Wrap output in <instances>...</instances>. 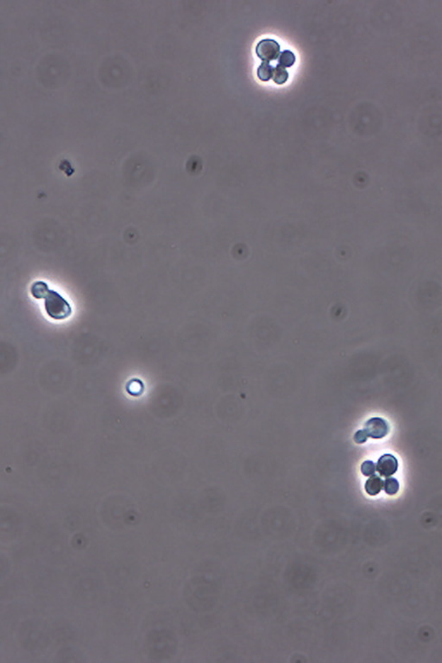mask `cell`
Returning a JSON list of instances; mask_svg holds the SVG:
<instances>
[{"mask_svg":"<svg viewBox=\"0 0 442 663\" xmlns=\"http://www.w3.org/2000/svg\"><path fill=\"white\" fill-rule=\"evenodd\" d=\"M31 295L37 299H45V308L50 318L57 321L68 319L72 313L69 301L60 294L50 289L45 282L38 281L31 286Z\"/></svg>","mask_w":442,"mask_h":663,"instance_id":"1","label":"cell"},{"mask_svg":"<svg viewBox=\"0 0 442 663\" xmlns=\"http://www.w3.org/2000/svg\"><path fill=\"white\" fill-rule=\"evenodd\" d=\"M19 642L30 653L38 654L48 648L50 634L45 623L38 619L23 622L19 629Z\"/></svg>","mask_w":442,"mask_h":663,"instance_id":"2","label":"cell"},{"mask_svg":"<svg viewBox=\"0 0 442 663\" xmlns=\"http://www.w3.org/2000/svg\"><path fill=\"white\" fill-rule=\"evenodd\" d=\"M146 650L148 656L153 662H163L171 657L175 642L171 634L163 629H156L149 631L146 637Z\"/></svg>","mask_w":442,"mask_h":663,"instance_id":"3","label":"cell"},{"mask_svg":"<svg viewBox=\"0 0 442 663\" xmlns=\"http://www.w3.org/2000/svg\"><path fill=\"white\" fill-rule=\"evenodd\" d=\"M280 49L281 46L278 42L274 39L264 38L256 45V53L264 62H269L279 57Z\"/></svg>","mask_w":442,"mask_h":663,"instance_id":"4","label":"cell"},{"mask_svg":"<svg viewBox=\"0 0 442 663\" xmlns=\"http://www.w3.org/2000/svg\"><path fill=\"white\" fill-rule=\"evenodd\" d=\"M19 527H21V519L16 517L13 514L2 513L0 518V531H1V538L4 541H10L17 537Z\"/></svg>","mask_w":442,"mask_h":663,"instance_id":"5","label":"cell"},{"mask_svg":"<svg viewBox=\"0 0 442 663\" xmlns=\"http://www.w3.org/2000/svg\"><path fill=\"white\" fill-rule=\"evenodd\" d=\"M364 430L368 438L373 439H382L389 434L390 426L385 419L374 418L367 420Z\"/></svg>","mask_w":442,"mask_h":663,"instance_id":"6","label":"cell"},{"mask_svg":"<svg viewBox=\"0 0 442 663\" xmlns=\"http://www.w3.org/2000/svg\"><path fill=\"white\" fill-rule=\"evenodd\" d=\"M376 467L378 474L382 477H390L397 472V459L392 455H384L378 459Z\"/></svg>","mask_w":442,"mask_h":663,"instance_id":"7","label":"cell"},{"mask_svg":"<svg viewBox=\"0 0 442 663\" xmlns=\"http://www.w3.org/2000/svg\"><path fill=\"white\" fill-rule=\"evenodd\" d=\"M55 662H86L85 657L80 650L73 647H63L58 651Z\"/></svg>","mask_w":442,"mask_h":663,"instance_id":"8","label":"cell"},{"mask_svg":"<svg viewBox=\"0 0 442 663\" xmlns=\"http://www.w3.org/2000/svg\"><path fill=\"white\" fill-rule=\"evenodd\" d=\"M385 481L380 476L372 475V477L367 479L365 484L366 494L370 496H377L380 494L382 488H384Z\"/></svg>","mask_w":442,"mask_h":663,"instance_id":"9","label":"cell"},{"mask_svg":"<svg viewBox=\"0 0 442 663\" xmlns=\"http://www.w3.org/2000/svg\"><path fill=\"white\" fill-rule=\"evenodd\" d=\"M274 67L270 62H263L258 69V77L264 82L269 81L273 77Z\"/></svg>","mask_w":442,"mask_h":663,"instance_id":"10","label":"cell"},{"mask_svg":"<svg viewBox=\"0 0 442 663\" xmlns=\"http://www.w3.org/2000/svg\"><path fill=\"white\" fill-rule=\"evenodd\" d=\"M295 62V55L290 50H284L280 53L278 58V65L283 67H289L294 65Z\"/></svg>","mask_w":442,"mask_h":663,"instance_id":"11","label":"cell"},{"mask_svg":"<svg viewBox=\"0 0 442 663\" xmlns=\"http://www.w3.org/2000/svg\"><path fill=\"white\" fill-rule=\"evenodd\" d=\"M272 78H273V81L276 84L282 85L289 79V72L285 69V67L278 65L274 67L273 77H272Z\"/></svg>","mask_w":442,"mask_h":663,"instance_id":"12","label":"cell"},{"mask_svg":"<svg viewBox=\"0 0 442 663\" xmlns=\"http://www.w3.org/2000/svg\"><path fill=\"white\" fill-rule=\"evenodd\" d=\"M400 482L398 480L395 478H388L386 479L384 484L385 491L386 494L390 496L396 495L400 491Z\"/></svg>","mask_w":442,"mask_h":663,"instance_id":"13","label":"cell"},{"mask_svg":"<svg viewBox=\"0 0 442 663\" xmlns=\"http://www.w3.org/2000/svg\"><path fill=\"white\" fill-rule=\"evenodd\" d=\"M376 471V464H375L372 460H366V462L362 464L361 472L363 475L366 476V477L374 475Z\"/></svg>","mask_w":442,"mask_h":663,"instance_id":"14","label":"cell"},{"mask_svg":"<svg viewBox=\"0 0 442 663\" xmlns=\"http://www.w3.org/2000/svg\"><path fill=\"white\" fill-rule=\"evenodd\" d=\"M367 439H368V435H366V433L364 430H358L354 435L355 442L358 444H363L366 442Z\"/></svg>","mask_w":442,"mask_h":663,"instance_id":"15","label":"cell"},{"mask_svg":"<svg viewBox=\"0 0 442 663\" xmlns=\"http://www.w3.org/2000/svg\"><path fill=\"white\" fill-rule=\"evenodd\" d=\"M130 384L134 386V388H128V390L130 393H131V395H140L142 391H140V389L136 388L137 387L138 384H140V381L134 379V381ZM140 390H143V389H140Z\"/></svg>","mask_w":442,"mask_h":663,"instance_id":"16","label":"cell"},{"mask_svg":"<svg viewBox=\"0 0 442 663\" xmlns=\"http://www.w3.org/2000/svg\"><path fill=\"white\" fill-rule=\"evenodd\" d=\"M79 539H80L79 538V535H76V537H74V541H77V543H74L73 545L74 547H76V549H82V547L86 545V543H85L86 539L84 538V537H83V535H81V540H79Z\"/></svg>","mask_w":442,"mask_h":663,"instance_id":"17","label":"cell"}]
</instances>
